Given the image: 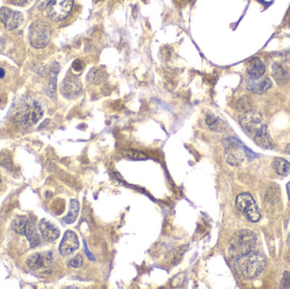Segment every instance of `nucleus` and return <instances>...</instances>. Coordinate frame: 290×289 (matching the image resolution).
<instances>
[{"label": "nucleus", "mask_w": 290, "mask_h": 289, "mask_svg": "<svg viewBox=\"0 0 290 289\" xmlns=\"http://www.w3.org/2000/svg\"><path fill=\"white\" fill-rule=\"evenodd\" d=\"M287 193L288 196H289V200L290 201V182L287 184Z\"/></svg>", "instance_id": "2f4dec72"}, {"label": "nucleus", "mask_w": 290, "mask_h": 289, "mask_svg": "<svg viewBox=\"0 0 290 289\" xmlns=\"http://www.w3.org/2000/svg\"><path fill=\"white\" fill-rule=\"evenodd\" d=\"M272 166L276 173L281 176H287L290 173V164L283 158H275Z\"/></svg>", "instance_id": "aec40b11"}, {"label": "nucleus", "mask_w": 290, "mask_h": 289, "mask_svg": "<svg viewBox=\"0 0 290 289\" xmlns=\"http://www.w3.org/2000/svg\"><path fill=\"white\" fill-rule=\"evenodd\" d=\"M237 269L246 278L253 279L262 273L266 264L265 256L258 252H252L237 260Z\"/></svg>", "instance_id": "f03ea898"}, {"label": "nucleus", "mask_w": 290, "mask_h": 289, "mask_svg": "<svg viewBox=\"0 0 290 289\" xmlns=\"http://www.w3.org/2000/svg\"><path fill=\"white\" fill-rule=\"evenodd\" d=\"M0 20L4 27L9 31L18 28L23 22V14L11 8L3 7L0 8Z\"/></svg>", "instance_id": "9d476101"}, {"label": "nucleus", "mask_w": 290, "mask_h": 289, "mask_svg": "<svg viewBox=\"0 0 290 289\" xmlns=\"http://www.w3.org/2000/svg\"><path fill=\"white\" fill-rule=\"evenodd\" d=\"M38 229L42 239L47 242H54L58 239L60 232L56 226L47 219H42L38 223Z\"/></svg>", "instance_id": "f8f14e48"}, {"label": "nucleus", "mask_w": 290, "mask_h": 289, "mask_svg": "<svg viewBox=\"0 0 290 289\" xmlns=\"http://www.w3.org/2000/svg\"><path fill=\"white\" fill-rule=\"evenodd\" d=\"M272 81L268 77L264 78H252L249 80L246 85V88L251 93L255 94H262L266 93L272 87Z\"/></svg>", "instance_id": "ddd939ff"}, {"label": "nucleus", "mask_w": 290, "mask_h": 289, "mask_svg": "<svg viewBox=\"0 0 290 289\" xmlns=\"http://www.w3.org/2000/svg\"><path fill=\"white\" fill-rule=\"evenodd\" d=\"M287 150L289 151V153H290V144L289 145V147H288Z\"/></svg>", "instance_id": "f704fd0d"}, {"label": "nucleus", "mask_w": 290, "mask_h": 289, "mask_svg": "<svg viewBox=\"0 0 290 289\" xmlns=\"http://www.w3.org/2000/svg\"><path fill=\"white\" fill-rule=\"evenodd\" d=\"M0 165L7 169H10L13 166L11 156L8 152H1L0 153Z\"/></svg>", "instance_id": "b1692460"}, {"label": "nucleus", "mask_w": 290, "mask_h": 289, "mask_svg": "<svg viewBox=\"0 0 290 289\" xmlns=\"http://www.w3.org/2000/svg\"><path fill=\"white\" fill-rule=\"evenodd\" d=\"M28 219L25 216H18L12 222V228L14 232L19 233L20 235H24L25 233V224Z\"/></svg>", "instance_id": "4be33fe9"}, {"label": "nucleus", "mask_w": 290, "mask_h": 289, "mask_svg": "<svg viewBox=\"0 0 290 289\" xmlns=\"http://www.w3.org/2000/svg\"><path fill=\"white\" fill-rule=\"evenodd\" d=\"M82 264H83V258L81 255H77L68 262L69 267H72V268H80L82 267Z\"/></svg>", "instance_id": "a878e982"}, {"label": "nucleus", "mask_w": 290, "mask_h": 289, "mask_svg": "<svg viewBox=\"0 0 290 289\" xmlns=\"http://www.w3.org/2000/svg\"><path fill=\"white\" fill-rule=\"evenodd\" d=\"M24 235L26 237V239L31 245V247H37L41 244L39 234L37 233V228L31 220H28L25 224Z\"/></svg>", "instance_id": "f3484780"}, {"label": "nucleus", "mask_w": 290, "mask_h": 289, "mask_svg": "<svg viewBox=\"0 0 290 289\" xmlns=\"http://www.w3.org/2000/svg\"><path fill=\"white\" fill-rule=\"evenodd\" d=\"M287 20H288V23H289V24H290V11H289V13H288Z\"/></svg>", "instance_id": "72a5a7b5"}, {"label": "nucleus", "mask_w": 290, "mask_h": 289, "mask_svg": "<svg viewBox=\"0 0 290 289\" xmlns=\"http://www.w3.org/2000/svg\"><path fill=\"white\" fill-rule=\"evenodd\" d=\"M246 71L252 78H260L265 73L266 66L261 59L252 58L246 64Z\"/></svg>", "instance_id": "2eb2a0df"}, {"label": "nucleus", "mask_w": 290, "mask_h": 289, "mask_svg": "<svg viewBox=\"0 0 290 289\" xmlns=\"http://www.w3.org/2000/svg\"><path fill=\"white\" fill-rule=\"evenodd\" d=\"M236 206L246 218L252 222H257L261 219V213L257 203L253 197L248 193H243L238 195L236 199Z\"/></svg>", "instance_id": "39448f33"}, {"label": "nucleus", "mask_w": 290, "mask_h": 289, "mask_svg": "<svg viewBox=\"0 0 290 289\" xmlns=\"http://www.w3.org/2000/svg\"><path fill=\"white\" fill-rule=\"evenodd\" d=\"M43 110L42 107L37 102H31L30 104H25L22 109L17 113L15 119L22 126H34L42 118Z\"/></svg>", "instance_id": "20e7f679"}, {"label": "nucleus", "mask_w": 290, "mask_h": 289, "mask_svg": "<svg viewBox=\"0 0 290 289\" xmlns=\"http://www.w3.org/2000/svg\"><path fill=\"white\" fill-rule=\"evenodd\" d=\"M121 155L129 160H143L147 159V155H144V153L133 149H123L121 150Z\"/></svg>", "instance_id": "5701e85b"}, {"label": "nucleus", "mask_w": 290, "mask_h": 289, "mask_svg": "<svg viewBox=\"0 0 290 289\" xmlns=\"http://www.w3.org/2000/svg\"><path fill=\"white\" fill-rule=\"evenodd\" d=\"M7 189V179L2 171H0V196L6 191Z\"/></svg>", "instance_id": "bb28decb"}, {"label": "nucleus", "mask_w": 290, "mask_h": 289, "mask_svg": "<svg viewBox=\"0 0 290 289\" xmlns=\"http://www.w3.org/2000/svg\"><path fill=\"white\" fill-rule=\"evenodd\" d=\"M79 209H80V206H79L78 201L76 200H71V202H70L69 213L64 218V222L66 224H72V223L76 222V219H77V216H78Z\"/></svg>", "instance_id": "412c9836"}, {"label": "nucleus", "mask_w": 290, "mask_h": 289, "mask_svg": "<svg viewBox=\"0 0 290 289\" xmlns=\"http://www.w3.org/2000/svg\"><path fill=\"white\" fill-rule=\"evenodd\" d=\"M5 75V72H4V70L2 69V68H0V78H3V76Z\"/></svg>", "instance_id": "473e14b6"}, {"label": "nucleus", "mask_w": 290, "mask_h": 289, "mask_svg": "<svg viewBox=\"0 0 290 289\" xmlns=\"http://www.w3.org/2000/svg\"><path fill=\"white\" fill-rule=\"evenodd\" d=\"M78 248L79 240L76 233L73 231H66L59 245V254L63 257H67L78 250Z\"/></svg>", "instance_id": "9b49d317"}, {"label": "nucleus", "mask_w": 290, "mask_h": 289, "mask_svg": "<svg viewBox=\"0 0 290 289\" xmlns=\"http://www.w3.org/2000/svg\"><path fill=\"white\" fill-rule=\"evenodd\" d=\"M253 140L258 146L262 147L263 149H273L274 148V142L271 138L268 126H266L265 124L262 125V127L254 136Z\"/></svg>", "instance_id": "4468645a"}, {"label": "nucleus", "mask_w": 290, "mask_h": 289, "mask_svg": "<svg viewBox=\"0 0 290 289\" xmlns=\"http://www.w3.org/2000/svg\"><path fill=\"white\" fill-rule=\"evenodd\" d=\"M63 90H64L65 96L74 97V96L78 95L79 93H81L82 84L78 78H76L74 76H69L65 79Z\"/></svg>", "instance_id": "dca6fc26"}, {"label": "nucleus", "mask_w": 290, "mask_h": 289, "mask_svg": "<svg viewBox=\"0 0 290 289\" xmlns=\"http://www.w3.org/2000/svg\"><path fill=\"white\" fill-rule=\"evenodd\" d=\"M206 123L209 128L214 132H224L227 128L225 121H223L214 114H209L206 116Z\"/></svg>", "instance_id": "a211bd4d"}, {"label": "nucleus", "mask_w": 290, "mask_h": 289, "mask_svg": "<svg viewBox=\"0 0 290 289\" xmlns=\"http://www.w3.org/2000/svg\"><path fill=\"white\" fill-rule=\"evenodd\" d=\"M73 0H50L46 12L51 20L59 21L64 20L71 13Z\"/></svg>", "instance_id": "423d86ee"}, {"label": "nucleus", "mask_w": 290, "mask_h": 289, "mask_svg": "<svg viewBox=\"0 0 290 289\" xmlns=\"http://www.w3.org/2000/svg\"><path fill=\"white\" fill-rule=\"evenodd\" d=\"M224 157L229 165L240 166L245 160V151L241 144L235 139H229L224 150Z\"/></svg>", "instance_id": "6e6552de"}, {"label": "nucleus", "mask_w": 290, "mask_h": 289, "mask_svg": "<svg viewBox=\"0 0 290 289\" xmlns=\"http://www.w3.org/2000/svg\"><path fill=\"white\" fill-rule=\"evenodd\" d=\"M256 244L257 239L251 231H239L232 238L229 246V256L237 261L252 252Z\"/></svg>", "instance_id": "f257e3e1"}, {"label": "nucleus", "mask_w": 290, "mask_h": 289, "mask_svg": "<svg viewBox=\"0 0 290 289\" xmlns=\"http://www.w3.org/2000/svg\"><path fill=\"white\" fill-rule=\"evenodd\" d=\"M0 103H1V99H0Z\"/></svg>", "instance_id": "c9c22d12"}, {"label": "nucleus", "mask_w": 290, "mask_h": 289, "mask_svg": "<svg viewBox=\"0 0 290 289\" xmlns=\"http://www.w3.org/2000/svg\"><path fill=\"white\" fill-rule=\"evenodd\" d=\"M85 67L84 62L81 60V59H76L72 64V69L74 71L76 72H81Z\"/></svg>", "instance_id": "c85d7f7f"}, {"label": "nucleus", "mask_w": 290, "mask_h": 289, "mask_svg": "<svg viewBox=\"0 0 290 289\" xmlns=\"http://www.w3.org/2000/svg\"><path fill=\"white\" fill-rule=\"evenodd\" d=\"M54 255L51 251L32 253L26 259V265L33 272L49 269L54 264Z\"/></svg>", "instance_id": "0eeeda50"}, {"label": "nucleus", "mask_w": 290, "mask_h": 289, "mask_svg": "<svg viewBox=\"0 0 290 289\" xmlns=\"http://www.w3.org/2000/svg\"><path fill=\"white\" fill-rule=\"evenodd\" d=\"M28 37L34 48H44L51 39L50 26L44 20H35L29 27Z\"/></svg>", "instance_id": "7ed1b4c3"}, {"label": "nucleus", "mask_w": 290, "mask_h": 289, "mask_svg": "<svg viewBox=\"0 0 290 289\" xmlns=\"http://www.w3.org/2000/svg\"><path fill=\"white\" fill-rule=\"evenodd\" d=\"M281 288L283 289L290 288V272L289 271L285 272V274H284L282 281H281Z\"/></svg>", "instance_id": "cd10ccee"}, {"label": "nucleus", "mask_w": 290, "mask_h": 289, "mask_svg": "<svg viewBox=\"0 0 290 289\" xmlns=\"http://www.w3.org/2000/svg\"><path fill=\"white\" fill-rule=\"evenodd\" d=\"M236 105L238 110L245 111L251 108V101L247 97H243L237 101Z\"/></svg>", "instance_id": "393cba45"}, {"label": "nucleus", "mask_w": 290, "mask_h": 289, "mask_svg": "<svg viewBox=\"0 0 290 289\" xmlns=\"http://www.w3.org/2000/svg\"><path fill=\"white\" fill-rule=\"evenodd\" d=\"M272 75L275 82L279 85L286 84L289 81V74L287 70H285V68L279 63H274L273 65Z\"/></svg>", "instance_id": "6ab92c4d"}, {"label": "nucleus", "mask_w": 290, "mask_h": 289, "mask_svg": "<svg viewBox=\"0 0 290 289\" xmlns=\"http://www.w3.org/2000/svg\"><path fill=\"white\" fill-rule=\"evenodd\" d=\"M50 0H37V7L39 9H44L47 8Z\"/></svg>", "instance_id": "7c9ffc66"}, {"label": "nucleus", "mask_w": 290, "mask_h": 289, "mask_svg": "<svg viewBox=\"0 0 290 289\" xmlns=\"http://www.w3.org/2000/svg\"><path fill=\"white\" fill-rule=\"evenodd\" d=\"M263 124L264 123L262 122V116L255 111L245 113L240 120V125L242 126L243 130L252 139Z\"/></svg>", "instance_id": "1a4fd4ad"}, {"label": "nucleus", "mask_w": 290, "mask_h": 289, "mask_svg": "<svg viewBox=\"0 0 290 289\" xmlns=\"http://www.w3.org/2000/svg\"><path fill=\"white\" fill-rule=\"evenodd\" d=\"M33 0H11V3L17 6H26L30 4Z\"/></svg>", "instance_id": "c756f323"}]
</instances>
